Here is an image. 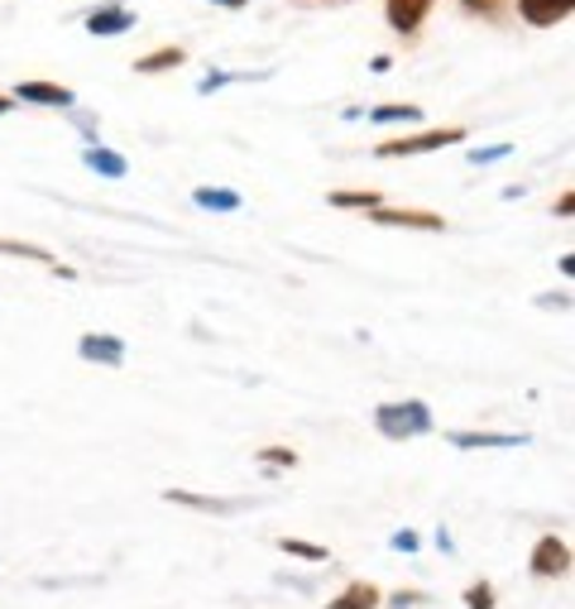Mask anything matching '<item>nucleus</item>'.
Here are the masks:
<instances>
[{
  "instance_id": "f257e3e1",
  "label": "nucleus",
  "mask_w": 575,
  "mask_h": 609,
  "mask_svg": "<svg viewBox=\"0 0 575 609\" xmlns=\"http://www.w3.org/2000/svg\"><path fill=\"white\" fill-rule=\"evenodd\" d=\"M374 423H379L384 437H422V432H431V413L427 403H384L379 413H374Z\"/></svg>"
},
{
  "instance_id": "f03ea898",
  "label": "nucleus",
  "mask_w": 575,
  "mask_h": 609,
  "mask_svg": "<svg viewBox=\"0 0 575 609\" xmlns=\"http://www.w3.org/2000/svg\"><path fill=\"white\" fill-rule=\"evenodd\" d=\"M466 130L460 125H446V130H422V135H408V140H388L379 144V158H408V154H427V149H441V144H460Z\"/></svg>"
},
{
  "instance_id": "7ed1b4c3",
  "label": "nucleus",
  "mask_w": 575,
  "mask_h": 609,
  "mask_svg": "<svg viewBox=\"0 0 575 609\" xmlns=\"http://www.w3.org/2000/svg\"><path fill=\"white\" fill-rule=\"evenodd\" d=\"M374 226H408V230H446L437 211H412V207H374Z\"/></svg>"
},
{
  "instance_id": "20e7f679",
  "label": "nucleus",
  "mask_w": 575,
  "mask_h": 609,
  "mask_svg": "<svg viewBox=\"0 0 575 609\" xmlns=\"http://www.w3.org/2000/svg\"><path fill=\"white\" fill-rule=\"evenodd\" d=\"M532 571L537 576H566L571 571V547L561 538H542L532 547Z\"/></svg>"
},
{
  "instance_id": "39448f33",
  "label": "nucleus",
  "mask_w": 575,
  "mask_h": 609,
  "mask_svg": "<svg viewBox=\"0 0 575 609\" xmlns=\"http://www.w3.org/2000/svg\"><path fill=\"white\" fill-rule=\"evenodd\" d=\"M427 10H431V0H388V6H384L388 24H394L398 34H412V29H422Z\"/></svg>"
},
{
  "instance_id": "423d86ee",
  "label": "nucleus",
  "mask_w": 575,
  "mask_h": 609,
  "mask_svg": "<svg viewBox=\"0 0 575 609\" xmlns=\"http://www.w3.org/2000/svg\"><path fill=\"white\" fill-rule=\"evenodd\" d=\"M571 10H575V0H518V14H523L527 24H537V29L566 20Z\"/></svg>"
},
{
  "instance_id": "0eeeda50",
  "label": "nucleus",
  "mask_w": 575,
  "mask_h": 609,
  "mask_svg": "<svg viewBox=\"0 0 575 609\" xmlns=\"http://www.w3.org/2000/svg\"><path fill=\"white\" fill-rule=\"evenodd\" d=\"M86 29H92L96 39H111V34H125V29H135V14L125 6H106V10H92L86 14Z\"/></svg>"
},
{
  "instance_id": "6e6552de",
  "label": "nucleus",
  "mask_w": 575,
  "mask_h": 609,
  "mask_svg": "<svg viewBox=\"0 0 575 609\" xmlns=\"http://www.w3.org/2000/svg\"><path fill=\"white\" fill-rule=\"evenodd\" d=\"M14 96L34 101V106H63V111L77 106V96H72L67 86H53V82H20V92H14Z\"/></svg>"
},
{
  "instance_id": "1a4fd4ad",
  "label": "nucleus",
  "mask_w": 575,
  "mask_h": 609,
  "mask_svg": "<svg viewBox=\"0 0 575 609\" xmlns=\"http://www.w3.org/2000/svg\"><path fill=\"white\" fill-rule=\"evenodd\" d=\"M77 351H82V360H96V365H121V360H125V341L121 337H106V331H101V337L92 331V337H82Z\"/></svg>"
},
{
  "instance_id": "9d476101",
  "label": "nucleus",
  "mask_w": 575,
  "mask_h": 609,
  "mask_svg": "<svg viewBox=\"0 0 575 609\" xmlns=\"http://www.w3.org/2000/svg\"><path fill=\"white\" fill-rule=\"evenodd\" d=\"M82 164L92 168V173H101V178H125V173H129L125 158H121V154H111V149H101V144H92V149L82 154Z\"/></svg>"
},
{
  "instance_id": "9b49d317",
  "label": "nucleus",
  "mask_w": 575,
  "mask_h": 609,
  "mask_svg": "<svg viewBox=\"0 0 575 609\" xmlns=\"http://www.w3.org/2000/svg\"><path fill=\"white\" fill-rule=\"evenodd\" d=\"M451 442L460 452H474V446H527V437H509V432H456Z\"/></svg>"
},
{
  "instance_id": "f8f14e48",
  "label": "nucleus",
  "mask_w": 575,
  "mask_h": 609,
  "mask_svg": "<svg viewBox=\"0 0 575 609\" xmlns=\"http://www.w3.org/2000/svg\"><path fill=\"white\" fill-rule=\"evenodd\" d=\"M374 605H379V590H374L369 581H355V586H345L326 609H374Z\"/></svg>"
},
{
  "instance_id": "ddd939ff",
  "label": "nucleus",
  "mask_w": 575,
  "mask_h": 609,
  "mask_svg": "<svg viewBox=\"0 0 575 609\" xmlns=\"http://www.w3.org/2000/svg\"><path fill=\"white\" fill-rule=\"evenodd\" d=\"M182 49H172V43H168V49H154L149 58H139V63H135V72H168V68H182Z\"/></svg>"
},
{
  "instance_id": "4468645a",
  "label": "nucleus",
  "mask_w": 575,
  "mask_h": 609,
  "mask_svg": "<svg viewBox=\"0 0 575 609\" xmlns=\"http://www.w3.org/2000/svg\"><path fill=\"white\" fill-rule=\"evenodd\" d=\"M197 207H207V211H240V193H221V187H197Z\"/></svg>"
},
{
  "instance_id": "2eb2a0df",
  "label": "nucleus",
  "mask_w": 575,
  "mask_h": 609,
  "mask_svg": "<svg viewBox=\"0 0 575 609\" xmlns=\"http://www.w3.org/2000/svg\"><path fill=\"white\" fill-rule=\"evenodd\" d=\"M374 121H379V125H417V121H422V106H408V101H402V106H398V101H394V106H379V111H374Z\"/></svg>"
},
{
  "instance_id": "dca6fc26",
  "label": "nucleus",
  "mask_w": 575,
  "mask_h": 609,
  "mask_svg": "<svg viewBox=\"0 0 575 609\" xmlns=\"http://www.w3.org/2000/svg\"><path fill=\"white\" fill-rule=\"evenodd\" d=\"M326 202H331V207H345V211H351V207L374 211V207H379V193H374V187H365V193H331Z\"/></svg>"
},
{
  "instance_id": "f3484780",
  "label": "nucleus",
  "mask_w": 575,
  "mask_h": 609,
  "mask_svg": "<svg viewBox=\"0 0 575 609\" xmlns=\"http://www.w3.org/2000/svg\"><path fill=\"white\" fill-rule=\"evenodd\" d=\"M0 255H20V259H34V265L58 269V259H53L49 250H39V245H24V240H0Z\"/></svg>"
},
{
  "instance_id": "a211bd4d",
  "label": "nucleus",
  "mask_w": 575,
  "mask_h": 609,
  "mask_svg": "<svg viewBox=\"0 0 575 609\" xmlns=\"http://www.w3.org/2000/svg\"><path fill=\"white\" fill-rule=\"evenodd\" d=\"M279 547H283V553H293V557H302V561H326V547H316V543H297V538H283Z\"/></svg>"
},
{
  "instance_id": "6ab92c4d",
  "label": "nucleus",
  "mask_w": 575,
  "mask_h": 609,
  "mask_svg": "<svg viewBox=\"0 0 575 609\" xmlns=\"http://www.w3.org/2000/svg\"><path fill=\"white\" fill-rule=\"evenodd\" d=\"M259 461H264V466H297V452H288V446H264Z\"/></svg>"
},
{
  "instance_id": "aec40b11",
  "label": "nucleus",
  "mask_w": 575,
  "mask_h": 609,
  "mask_svg": "<svg viewBox=\"0 0 575 609\" xmlns=\"http://www.w3.org/2000/svg\"><path fill=\"white\" fill-rule=\"evenodd\" d=\"M466 605L470 609H494V590H489V586H470L466 590Z\"/></svg>"
},
{
  "instance_id": "412c9836",
  "label": "nucleus",
  "mask_w": 575,
  "mask_h": 609,
  "mask_svg": "<svg viewBox=\"0 0 575 609\" xmlns=\"http://www.w3.org/2000/svg\"><path fill=\"white\" fill-rule=\"evenodd\" d=\"M503 154H509V144H494V149H470L474 164H494V158H503Z\"/></svg>"
},
{
  "instance_id": "4be33fe9",
  "label": "nucleus",
  "mask_w": 575,
  "mask_h": 609,
  "mask_svg": "<svg viewBox=\"0 0 575 609\" xmlns=\"http://www.w3.org/2000/svg\"><path fill=\"white\" fill-rule=\"evenodd\" d=\"M394 547H398V553H417V538L402 528V533H394Z\"/></svg>"
},
{
  "instance_id": "5701e85b",
  "label": "nucleus",
  "mask_w": 575,
  "mask_h": 609,
  "mask_svg": "<svg viewBox=\"0 0 575 609\" xmlns=\"http://www.w3.org/2000/svg\"><path fill=\"white\" fill-rule=\"evenodd\" d=\"M466 10H480V14H494L499 10V0H460Z\"/></svg>"
},
{
  "instance_id": "b1692460",
  "label": "nucleus",
  "mask_w": 575,
  "mask_h": 609,
  "mask_svg": "<svg viewBox=\"0 0 575 609\" xmlns=\"http://www.w3.org/2000/svg\"><path fill=\"white\" fill-rule=\"evenodd\" d=\"M211 6H221V10H240V6H250V0H211Z\"/></svg>"
},
{
  "instance_id": "393cba45",
  "label": "nucleus",
  "mask_w": 575,
  "mask_h": 609,
  "mask_svg": "<svg viewBox=\"0 0 575 609\" xmlns=\"http://www.w3.org/2000/svg\"><path fill=\"white\" fill-rule=\"evenodd\" d=\"M10 111V96H0V115H6Z\"/></svg>"
}]
</instances>
